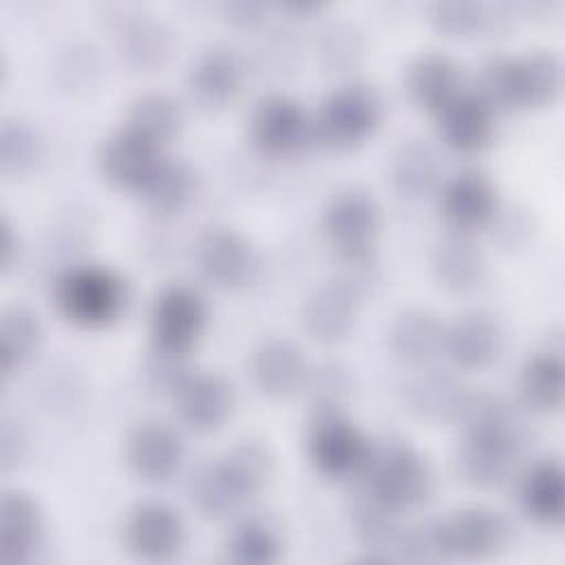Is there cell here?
<instances>
[{"mask_svg": "<svg viewBox=\"0 0 565 565\" xmlns=\"http://www.w3.org/2000/svg\"><path fill=\"white\" fill-rule=\"evenodd\" d=\"M457 419L463 422L459 475L472 486H497L508 479L525 444V424L514 404L490 391H468Z\"/></svg>", "mask_w": 565, "mask_h": 565, "instance_id": "cell-1", "label": "cell"}, {"mask_svg": "<svg viewBox=\"0 0 565 565\" xmlns=\"http://www.w3.org/2000/svg\"><path fill=\"white\" fill-rule=\"evenodd\" d=\"M271 455L258 439H241L223 455L196 466L188 494L207 519H225L238 512L267 481Z\"/></svg>", "mask_w": 565, "mask_h": 565, "instance_id": "cell-2", "label": "cell"}, {"mask_svg": "<svg viewBox=\"0 0 565 565\" xmlns=\"http://www.w3.org/2000/svg\"><path fill=\"white\" fill-rule=\"evenodd\" d=\"M360 490L395 514L422 505L433 492V468L428 459L402 437L371 441Z\"/></svg>", "mask_w": 565, "mask_h": 565, "instance_id": "cell-3", "label": "cell"}, {"mask_svg": "<svg viewBox=\"0 0 565 565\" xmlns=\"http://www.w3.org/2000/svg\"><path fill=\"white\" fill-rule=\"evenodd\" d=\"M561 79L563 66L552 51L492 55L479 68V93L492 106H539L558 93Z\"/></svg>", "mask_w": 565, "mask_h": 565, "instance_id": "cell-4", "label": "cell"}, {"mask_svg": "<svg viewBox=\"0 0 565 565\" xmlns=\"http://www.w3.org/2000/svg\"><path fill=\"white\" fill-rule=\"evenodd\" d=\"M57 311L79 327H104L126 305L124 278L99 263H75L62 269L53 282Z\"/></svg>", "mask_w": 565, "mask_h": 565, "instance_id": "cell-5", "label": "cell"}, {"mask_svg": "<svg viewBox=\"0 0 565 565\" xmlns=\"http://www.w3.org/2000/svg\"><path fill=\"white\" fill-rule=\"evenodd\" d=\"M430 558H488L499 554L510 541L508 519L488 505L452 510L426 523Z\"/></svg>", "mask_w": 565, "mask_h": 565, "instance_id": "cell-6", "label": "cell"}, {"mask_svg": "<svg viewBox=\"0 0 565 565\" xmlns=\"http://www.w3.org/2000/svg\"><path fill=\"white\" fill-rule=\"evenodd\" d=\"M382 119L380 95L362 82L331 90L311 119L313 137L329 148H351L373 135Z\"/></svg>", "mask_w": 565, "mask_h": 565, "instance_id": "cell-7", "label": "cell"}, {"mask_svg": "<svg viewBox=\"0 0 565 565\" xmlns=\"http://www.w3.org/2000/svg\"><path fill=\"white\" fill-rule=\"evenodd\" d=\"M377 230L380 205L364 188L338 190L322 210V234L342 260L371 256Z\"/></svg>", "mask_w": 565, "mask_h": 565, "instance_id": "cell-8", "label": "cell"}, {"mask_svg": "<svg viewBox=\"0 0 565 565\" xmlns=\"http://www.w3.org/2000/svg\"><path fill=\"white\" fill-rule=\"evenodd\" d=\"M369 448L371 439L342 411H318L307 430V455L329 479L358 477Z\"/></svg>", "mask_w": 565, "mask_h": 565, "instance_id": "cell-9", "label": "cell"}, {"mask_svg": "<svg viewBox=\"0 0 565 565\" xmlns=\"http://www.w3.org/2000/svg\"><path fill=\"white\" fill-rule=\"evenodd\" d=\"M207 322V305L201 291L188 282H170L150 305L152 347L188 355Z\"/></svg>", "mask_w": 565, "mask_h": 565, "instance_id": "cell-10", "label": "cell"}, {"mask_svg": "<svg viewBox=\"0 0 565 565\" xmlns=\"http://www.w3.org/2000/svg\"><path fill=\"white\" fill-rule=\"evenodd\" d=\"M249 139L269 157H289L313 137L311 117L302 104L285 93L260 97L249 113Z\"/></svg>", "mask_w": 565, "mask_h": 565, "instance_id": "cell-11", "label": "cell"}, {"mask_svg": "<svg viewBox=\"0 0 565 565\" xmlns=\"http://www.w3.org/2000/svg\"><path fill=\"white\" fill-rule=\"evenodd\" d=\"M185 541L181 514L166 501L148 499L130 508L124 521V543L132 556L148 563L174 558Z\"/></svg>", "mask_w": 565, "mask_h": 565, "instance_id": "cell-12", "label": "cell"}, {"mask_svg": "<svg viewBox=\"0 0 565 565\" xmlns=\"http://www.w3.org/2000/svg\"><path fill=\"white\" fill-rule=\"evenodd\" d=\"M161 159V146L128 126L106 135L97 148V168L104 179L135 192H141Z\"/></svg>", "mask_w": 565, "mask_h": 565, "instance_id": "cell-13", "label": "cell"}, {"mask_svg": "<svg viewBox=\"0 0 565 565\" xmlns=\"http://www.w3.org/2000/svg\"><path fill=\"white\" fill-rule=\"evenodd\" d=\"M119 57L135 68H154L172 51V33L154 13L137 7H121L110 20Z\"/></svg>", "mask_w": 565, "mask_h": 565, "instance_id": "cell-14", "label": "cell"}, {"mask_svg": "<svg viewBox=\"0 0 565 565\" xmlns=\"http://www.w3.org/2000/svg\"><path fill=\"white\" fill-rule=\"evenodd\" d=\"M124 455L135 475L148 481L170 479L185 455L181 435L159 419H146L126 435Z\"/></svg>", "mask_w": 565, "mask_h": 565, "instance_id": "cell-15", "label": "cell"}, {"mask_svg": "<svg viewBox=\"0 0 565 565\" xmlns=\"http://www.w3.org/2000/svg\"><path fill=\"white\" fill-rule=\"evenodd\" d=\"M172 395L181 422L194 430L221 426L234 406V386L216 371H188Z\"/></svg>", "mask_w": 565, "mask_h": 565, "instance_id": "cell-16", "label": "cell"}, {"mask_svg": "<svg viewBox=\"0 0 565 565\" xmlns=\"http://www.w3.org/2000/svg\"><path fill=\"white\" fill-rule=\"evenodd\" d=\"M503 342L497 318L483 309H466L444 324L441 353L459 369L490 364Z\"/></svg>", "mask_w": 565, "mask_h": 565, "instance_id": "cell-17", "label": "cell"}, {"mask_svg": "<svg viewBox=\"0 0 565 565\" xmlns=\"http://www.w3.org/2000/svg\"><path fill=\"white\" fill-rule=\"evenodd\" d=\"M201 274L221 287H238L249 280L256 258L249 241L232 227L205 230L194 247Z\"/></svg>", "mask_w": 565, "mask_h": 565, "instance_id": "cell-18", "label": "cell"}, {"mask_svg": "<svg viewBox=\"0 0 565 565\" xmlns=\"http://www.w3.org/2000/svg\"><path fill=\"white\" fill-rule=\"evenodd\" d=\"M360 294L344 280L333 278L316 287L302 302V327L318 342H335L344 338L358 316Z\"/></svg>", "mask_w": 565, "mask_h": 565, "instance_id": "cell-19", "label": "cell"}, {"mask_svg": "<svg viewBox=\"0 0 565 565\" xmlns=\"http://www.w3.org/2000/svg\"><path fill=\"white\" fill-rule=\"evenodd\" d=\"M44 534L40 503L22 490H7L0 501V563H31Z\"/></svg>", "mask_w": 565, "mask_h": 565, "instance_id": "cell-20", "label": "cell"}, {"mask_svg": "<svg viewBox=\"0 0 565 565\" xmlns=\"http://www.w3.org/2000/svg\"><path fill=\"white\" fill-rule=\"evenodd\" d=\"M439 210L457 232H470L490 223L497 214V190L488 174L461 170L439 192Z\"/></svg>", "mask_w": 565, "mask_h": 565, "instance_id": "cell-21", "label": "cell"}, {"mask_svg": "<svg viewBox=\"0 0 565 565\" xmlns=\"http://www.w3.org/2000/svg\"><path fill=\"white\" fill-rule=\"evenodd\" d=\"M439 135L457 152H477L492 139L494 106L479 90H459L439 113Z\"/></svg>", "mask_w": 565, "mask_h": 565, "instance_id": "cell-22", "label": "cell"}, {"mask_svg": "<svg viewBox=\"0 0 565 565\" xmlns=\"http://www.w3.org/2000/svg\"><path fill=\"white\" fill-rule=\"evenodd\" d=\"M249 373L265 395L287 397L305 386L309 364L298 344L285 338H269L252 351Z\"/></svg>", "mask_w": 565, "mask_h": 565, "instance_id": "cell-23", "label": "cell"}, {"mask_svg": "<svg viewBox=\"0 0 565 565\" xmlns=\"http://www.w3.org/2000/svg\"><path fill=\"white\" fill-rule=\"evenodd\" d=\"M243 84V62L238 53L225 44L201 51L188 71L190 93L203 106L227 104Z\"/></svg>", "mask_w": 565, "mask_h": 565, "instance_id": "cell-24", "label": "cell"}, {"mask_svg": "<svg viewBox=\"0 0 565 565\" xmlns=\"http://www.w3.org/2000/svg\"><path fill=\"white\" fill-rule=\"evenodd\" d=\"M468 397V388L448 371L424 369L411 375L404 384V402L406 406L430 422L457 419L463 402Z\"/></svg>", "mask_w": 565, "mask_h": 565, "instance_id": "cell-25", "label": "cell"}, {"mask_svg": "<svg viewBox=\"0 0 565 565\" xmlns=\"http://www.w3.org/2000/svg\"><path fill=\"white\" fill-rule=\"evenodd\" d=\"M519 501L534 523L547 527L558 525L565 510L563 466L552 457L530 463L519 481Z\"/></svg>", "mask_w": 565, "mask_h": 565, "instance_id": "cell-26", "label": "cell"}, {"mask_svg": "<svg viewBox=\"0 0 565 565\" xmlns=\"http://www.w3.org/2000/svg\"><path fill=\"white\" fill-rule=\"evenodd\" d=\"M406 90L415 104L439 113L459 90V66L444 51H424L406 68Z\"/></svg>", "mask_w": 565, "mask_h": 565, "instance_id": "cell-27", "label": "cell"}, {"mask_svg": "<svg viewBox=\"0 0 565 565\" xmlns=\"http://www.w3.org/2000/svg\"><path fill=\"white\" fill-rule=\"evenodd\" d=\"M444 322L426 307H406L395 313L388 342L397 358L411 364H426L441 353Z\"/></svg>", "mask_w": 565, "mask_h": 565, "instance_id": "cell-28", "label": "cell"}, {"mask_svg": "<svg viewBox=\"0 0 565 565\" xmlns=\"http://www.w3.org/2000/svg\"><path fill=\"white\" fill-rule=\"evenodd\" d=\"M433 271L439 285L463 294L481 282L486 258L481 247L466 232H455L437 243L433 252Z\"/></svg>", "mask_w": 565, "mask_h": 565, "instance_id": "cell-29", "label": "cell"}, {"mask_svg": "<svg viewBox=\"0 0 565 565\" xmlns=\"http://www.w3.org/2000/svg\"><path fill=\"white\" fill-rule=\"evenodd\" d=\"M388 181L404 199H422L439 181V159L424 139H404L388 159Z\"/></svg>", "mask_w": 565, "mask_h": 565, "instance_id": "cell-30", "label": "cell"}, {"mask_svg": "<svg viewBox=\"0 0 565 565\" xmlns=\"http://www.w3.org/2000/svg\"><path fill=\"white\" fill-rule=\"evenodd\" d=\"M519 386L523 399L541 411L556 408L563 399L565 388V364H563V349L545 347L527 355L519 373Z\"/></svg>", "mask_w": 565, "mask_h": 565, "instance_id": "cell-31", "label": "cell"}, {"mask_svg": "<svg viewBox=\"0 0 565 565\" xmlns=\"http://www.w3.org/2000/svg\"><path fill=\"white\" fill-rule=\"evenodd\" d=\"M42 322L24 305H9L0 313V371L11 375L29 362L42 344Z\"/></svg>", "mask_w": 565, "mask_h": 565, "instance_id": "cell-32", "label": "cell"}, {"mask_svg": "<svg viewBox=\"0 0 565 565\" xmlns=\"http://www.w3.org/2000/svg\"><path fill=\"white\" fill-rule=\"evenodd\" d=\"M225 554L236 565H269L280 558L282 539L271 521L247 516L230 532Z\"/></svg>", "mask_w": 565, "mask_h": 565, "instance_id": "cell-33", "label": "cell"}, {"mask_svg": "<svg viewBox=\"0 0 565 565\" xmlns=\"http://www.w3.org/2000/svg\"><path fill=\"white\" fill-rule=\"evenodd\" d=\"M179 121H181L179 102L168 93L148 90L137 95L128 104L124 126L137 130L139 135L161 146L177 132Z\"/></svg>", "mask_w": 565, "mask_h": 565, "instance_id": "cell-34", "label": "cell"}, {"mask_svg": "<svg viewBox=\"0 0 565 565\" xmlns=\"http://www.w3.org/2000/svg\"><path fill=\"white\" fill-rule=\"evenodd\" d=\"M194 192V172L188 163L166 157L159 161L146 185L141 188V196L154 212H177L181 210Z\"/></svg>", "mask_w": 565, "mask_h": 565, "instance_id": "cell-35", "label": "cell"}, {"mask_svg": "<svg viewBox=\"0 0 565 565\" xmlns=\"http://www.w3.org/2000/svg\"><path fill=\"white\" fill-rule=\"evenodd\" d=\"M40 154V132L20 117H4L0 124V170L22 174L35 166Z\"/></svg>", "mask_w": 565, "mask_h": 565, "instance_id": "cell-36", "label": "cell"}, {"mask_svg": "<svg viewBox=\"0 0 565 565\" xmlns=\"http://www.w3.org/2000/svg\"><path fill=\"white\" fill-rule=\"evenodd\" d=\"M311 406L318 411H342L344 399L351 395L353 382L347 366L338 362H322L309 369L305 386Z\"/></svg>", "mask_w": 565, "mask_h": 565, "instance_id": "cell-37", "label": "cell"}, {"mask_svg": "<svg viewBox=\"0 0 565 565\" xmlns=\"http://www.w3.org/2000/svg\"><path fill=\"white\" fill-rule=\"evenodd\" d=\"M430 20L448 33H472L494 22L490 7L479 0H437Z\"/></svg>", "mask_w": 565, "mask_h": 565, "instance_id": "cell-38", "label": "cell"}, {"mask_svg": "<svg viewBox=\"0 0 565 565\" xmlns=\"http://www.w3.org/2000/svg\"><path fill=\"white\" fill-rule=\"evenodd\" d=\"M318 55L329 68H347L362 55V38L355 26L347 22L329 24L318 40Z\"/></svg>", "mask_w": 565, "mask_h": 565, "instance_id": "cell-39", "label": "cell"}, {"mask_svg": "<svg viewBox=\"0 0 565 565\" xmlns=\"http://www.w3.org/2000/svg\"><path fill=\"white\" fill-rule=\"evenodd\" d=\"M188 355H179V353H170V351H161V349H150V355L146 358V382L150 388L154 391H174L179 386V382L188 375V364H185Z\"/></svg>", "mask_w": 565, "mask_h": 565, "instance_id": "cell-40", "label": "cell"}, {"mask_svg": "<svg viewBox=\"0 0 565 565\" xmlns=\"http://www.w3.org/2000/svg\"><path fill=\"white\" fill-rule=\"evenodd\" d=\"M24 435L22 428L18 426V422L4 417L2 419V430H0V463L4 470L13 468L22 455H24Z\"/></svg>", "mask_w": 565, "mask_h": 565, "instance_id": "cell-41", "label": "cell"}, {"mask_svg": "<svg viewBox=\"0 0 565 565\" xmlns=\"http://www.w3.org/2000/svg\"><path fill=\"white\" fill-rule=\"evenodd\" d=\"M15 254H18V236H15V230L9 221V216L2 214V218H0V263H2V269H9L13 265Z\"/></svg>", "mask_w": 565, "mask_h": 565, "instance_id": "cell-42", "label": "cell"}, {"mask_svg": "<svg viewBox=\"0 0 565 565\" xmlns=\"http://www.w3.org/2000/svg\"><path fill=\"white\" fill-rule=\"evenodd\" d=\"M263 11V4L260 2H247V0H236V2H230L227 4V13H230V20L234 22H241V24H252L256 20H260Z\"/></svg>", "mask_w": 565, "mask_h": 565, "instance_id": "cell-43", "label": "cell"}]
</instances>
